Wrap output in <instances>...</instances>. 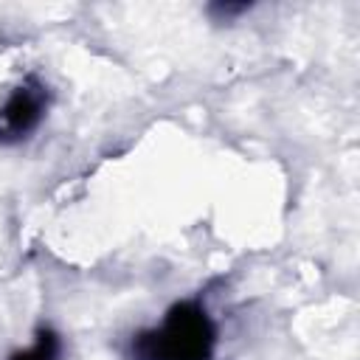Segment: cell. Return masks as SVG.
I'll return each mask as SVG.
<instances>
[{
    "mask_svg": "<svg viewBox=\"0 0 360 360\" xmlns=\"http://www.w3.org/2000/svg\"><path fill=\"white\" fill-rule=\"evenodd\" d=\"M217 329L211 315L197 301L174 304L160 326L138 332L129 343L132 360H211Z\"/></svg>",
    "mask_w": 360,
    "mask_h": 360,
    "instance_id": "obj_1",
    "label": "cell"
},
{
    "mask_svg": "<svg viewBox=\"0 0 360 360\" xmlns=\"http://www.w3.org/2000/svg\"><path fill=\"white\" fill-rule=\"evenodd\" d=\"M48 107V93L37 79H25L0 110V141H20L37 129Z\"/></svg>",
    "mask_w": 360,
    "mask_h": 360,
    "instance_id": "obj_2",
    "label": "cell"
},
{
    "mask_svg": "<svg viewBox=\"0 0 360 360\" xmlns=\"http://www.w3.org/2000/svg\"><path fill=\"white\" fill-rule=\"evenodd\" d=\"M59 349H62V346H59L56 332L39 329V332H37V340H34L28 349L11 354L8 360H59Z\"/></svg>",
    "mask_w": 360,
    "mask_h": 360,
    "instance_id": "obj_3",
    "label": "cell"
}]
</instances>
